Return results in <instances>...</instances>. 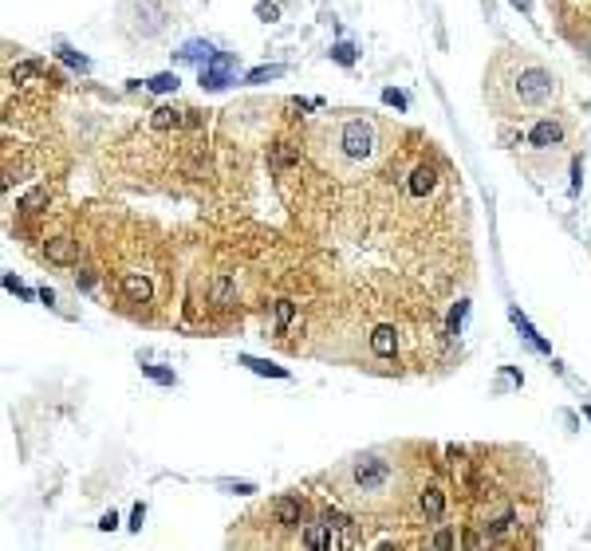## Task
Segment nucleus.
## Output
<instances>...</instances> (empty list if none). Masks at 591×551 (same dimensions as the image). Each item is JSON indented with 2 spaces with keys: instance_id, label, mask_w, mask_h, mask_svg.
<instances>
[{
  "instance_id": "f257e3e1",
  "label": "nucleus",
  "mask_w": 591,
  "mask_h": 551,
  "mask_svg": "<svg viewBox=\"0 0 591 551\" xmlns=\"http://www.w3.org/2000/svg\"><path fill=\"white\" fill-rule=\"evenodd\" d=\"M485 95L501 119H528L560 99V79L544 63L528 60L524 51H509L489 67Z\"/></svg>"
},
{
  "instance_id": "f03ea898",
  "label": "nucleus",
  "mask_w": 591,
  "mask_h": 551,
  "mask_svg": "<svg viewBox=\"0 0 591 551\" xmlns=\"http://www.w3.org/2000/svg\"><path fill=\"white\" fill-rule=\"evenodd\" d=\"M308 146L316 154L323 170H335V173H355L363 166H371L379 158V122L367 119V114H335V119H320L311 122V134H308Z\"/></svg>"
},
{
  "instance_id": "7ed1b4c3",
  "label": "nucleus",
  "mask_w": 591,
  "mask_h": 551,
  "mask_svg": "<svg viewBox=\"0 0 591 551\" xmlns=\"http://www.w3.org/2000/svg\"><path fill=\"white\" fill-rule=\"evenodd\" d=\"M339 500L351 508H375V504L398 500V472L391 461H382L375 453L355 457L339 469Z\"/></svg>"
},
{
  "instance_id": "20e7f679",
  "label": "nucleus",
  "mask_w": 591,
  "mask_h": 551,
  "mask_svg": "<svg viewBox=\"0 0 591 551\" xmlns=\"http://www.w3.org/2000/svg\"><path fill=\"white\" fill-rule=\"evenodd\" d=\"M560 142H564V126L556 119H540L528 131V146H536V150H556Z\"/></svg>"
},
{
  "instance_id": "39448f33",
  "label": "nucleus",
  "mask_w": 591,
  "mask_h": 551,
  "mask_svg": "<svg viewBox=\"0 0 591 551\" xmlns=\"http://www.w3.org/2000/svg\"><path fill=\"white\" fill-rule=\"evenodd\" d=\"M237 67V60H233V55H213V60H205V67H201V83H205V87H225V83H229V71Z\"/></svg>"
},
{
  "instance_id": "423d86ee",
  "label": "nucleus",
  "mask_w": 591,
  "mask_h": 551,
  "mask_svg": "<svg viewBox=\"0 0 591 551\" xmlns=\"http://www.w3.org/2000/svg\"><path fill=\"white\" fill-rule=\"evenodd\" d=\"M48 260L60 264V268H71V264H79V241H71V237H51L48 241Z\"/></svg>"
},
{
  "instance_id": "0eeeda50",
  "label": "nucleus",
  "mask_w": 591,
  "mask_h": 551,
  "mask_svg": "<svg viewBox=\"0 0 591 551\" xmlns=\"http://www.w3.org/2000/svg\"><path fill=\"white\" fill-rule=\"evenodd\" d=\"M272 516H276L280 528H300V520H304L300 496H276V500H272Z\"/></svg>"
},
{
  "instance_id": "6e6552de",
  "label": "nucleus",
  "mask_w": 591,
  "mask_h": 551,
  "mask_svg": "<svg viewBox=\"0 0 591 551\" xmlns=\"http://www.w3.org/2000/svg\"><path fill=\"white\" fill-rule=\"evenodd\" d=\"M418 512L426 516V524H438L441 512H446V492H441L438 484H426V489L418 492Z\"/></svg>"
},
{
  "instance_id": "1a4fd4ad",
  "label": "nucleus",
  "mask_w": 591,
  "mask_h": 551,
  "mask_svg": "<svg viewBox=\"0 0 591 551\" xmlns=\"http://www.w3.org/2000/svg\"><path fill=\"white\" fill-rule=\"evenodd\" d=\"M371 351L379 354V359H394V351H398V335H394L391 327H379L371 335Z\"/></svg>"
},
{
  "instance_id": "9d476101",
  "label": "nucleus",
  "mask_w": 591,
  "mask_h": 551,
  "mask_svg": "<svg viewBox=\"0 0 591 551\" xmlns=\"http://www.w3.org/2000/svg\"><path fill=\"white\" fill-rule=\"evenodd\" d=\"M178 60H190V63L213 60V48H209V44H201V40H190V44H186V48L178 51Z\"/></svg>"
},
{
  "instance_id": "9b49d317",
  "label": "nucleus",
  "mask_w": 591,
  "mask_h": 551,
  "mask_svg": "<svg viewBox=\"0 0 591 551\" xmlns=\"http://www.w3.org/2000/svg\"><path fill=\"white\" fill-rule=\"evenodd\" d=\"M300 158V146H292V142H276V150H272V170H284L288 161Z\"/></svg>"
},
{
  "instance_id": "f8f14e48",
  "label": "nucleus",
  "mask_w": 591,
  "mask_h": 551,
  "mask_svg": "<svg viewBox=\"0 0 591 551\" xmlns=\"http://www.w3.org/2000/svg\"><path fill=\"white\" fill-rule=\"evenodd\" d=\"M44 201H48V190H44V185H40V190H32L28 197L20 201V209H24V213H36V209H40V205H44Z\"/></svg>"
},
{
  "instance_id": "ddd939ff",
  "label": "nucleus",
  "mask_w": 591,
  "mask_h": 551,
  "mask_svg": "<svg viewBox=\"0 0 591 551\" xmlns=\"http://www.w3.org/2000/svg\"><path fill=\"white\" fill-rule=\"evenodd\" d=\"M245 366H252L256 374H276V378H284V374H288L284 366H268V362H261V359H245Z\"/></svg>"
},
{
  "instance_id": "4468645a",
  "label": "nucleus",
  "mask_w": 591,
  "mask_h": 551,
  "mask_svg": "<svg viewBox=\"0 0 591 551\" xmlns=\"http://www.w3.org/2000/svg\"><path fill=\"white\" fill-rule=\"evenodd\" d=\"M178 87V75H154L150 79V91H174Z\"/></svg>"
},
{
  "instance_id": "2eb2a0df",
  "label": "nucleus",
  "mask_w": 591,
  "mask_h": 551,
  "mask_svg": "<svg viewBox=\"0 0 591 551\" xmlns=\"http://www.w3.org/2000/svg\"><path fill=\"white\" fill-rule=\"evenodd\" d=\"M276 323H280V327H288V323H292V303L288 300L276 303Z\"/></svg>"
},
{
  "instance_id": "dca6fc26",
  "label": "nucleus",
  "mask_w": 591,
  "mask_h": 551,
  "mask_svg": "<svg viewBox=\"0 0 591 551\" xmlns=\"http://www.w3.org/2000/svg\"><path fill=\"white\" fill-rule=\"evenodd\" d=\"M335 60H339V63H355V48H351V44H335Z\"/></svg>"
},
{
  "instance_id": "f3484780",
  "label": "nucleus",
  "mask_w": 591,
  "mask_h": 551,
  "mask_svg": "<svg viewBox=\"0 0 591 551\" xmlns=\"http://www.w3.org/2000/svg\"><path fill=\"white\" fill-rule=\"evenodd\" d=\"M272 75H280V67H261V71H252L249 79L252 83H264V79H272Z\"/></svg>"
},
{
  "instance_id": "a211bd4d",
  "label": "nucleus",
  "mask_w": 591,
  "mask_h": 551,
  "mask_svg": "<svg viewBox=\"0 0 591 551\" xmlns=\"http://www.w3.org/2000/svg\"><path fill=\"white\" fill-rule=\"evenodd\" d=\"M142 371L150 374V378H158V382H174V374H166V371H158V366H142Z\"/></svg>"
},
{
  "instance_id": "6ab92c4d",
  "label": "nucleus",
  "mask_w": 591,
  "mask_h": 551,
  "mask_svg": "<svg viewBox=\"0 0 591 551\" xmlns=\"http://www.w3.org/2000/svg\"><path fill=\"white\" fill-rule=\"evenodd\" d=\"M261 16L264 20H276V4H261Z\"/></svg>"
},
{
  "instance_id": "aec40b11",
  "label": "nucleus",
  "mask_w": 591,
  "mask_h": 551,
  "mask_svg": "<svg viewBox=\"0 0 591 551\" xmlns=\"http://www.w3.org/2000/svg\"><path fill=\"white\" fill-rule=\"evenodd\" d=\"M387 102H394V107H406V99H402L398 91H387Z\"/></svg>"
}]
</instances>
